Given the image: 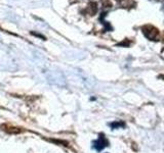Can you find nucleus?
Wrapping results in <instances>:
<instances>
[{
	"label": "nucleus",
	"instance_id": "obj_1",
	"mask_svg": "<svg viewBox=\"0 0 164 153\" xmlns=\"http://www.w3.org/2000/svg\"><path fill=\"white\" fill-rule=\"evenodd\" d=\"M143 33L145 34V36L147 37L148 39L153 41H157L159 40L160 38V34L159 31H158L157 28L153 26H145L143 28Z\"/></svg>",
	"mask_w": 164,
	"mask_h": 153
},
{
	"label": "nucleus",
	"instance_id": "obj_2",
	"mask_svg": "<svg viewBox=\"0 0 164 153\" xmlns=\"http://www.w3.org/2000/svg\"><path fill=\"white\" fill-rule=\"evenodd\" d=\"M92 146H93V148L95 149L96 151L100 152V151H102L104 148H106V147L109 146V141L107 140V138L105 137V135L102 134V133H100V134L98 135V140L93 141Z\"/></svg>",
	"mask_w": 164,
	"mask_h": 153
},
{
	"label": "nucleus",
	"instance_id": "obj_3",
	"mask_svg": "<svg viewBox=\"0 0 164 153\" xmlns=\"http://www.w3.org/2000/svg\"><path fill=\"white\" fill-rule=\"evenodd\" d=\"M0 128L3 131H5L8 134H20V133L23 132L22 129L20 128H16V126H7V124H1Z\"/></svg>",
	"mask_w": 164,
	"mask_h": 153
},
{
	"label": "nucleus",
	"instance_id": "obj_4",
	"mask_svg": "<svg viewBox=\"0 0 164 153\" xmlns=\"http://www.w3.org/2000/svg\"><path fill=\"white\" fill-rule=\"evenodd\" d=\"M110 126L115 130V129H119V128H124L125 126V122H111Z\"/></svg>",
	"mask_w": 164,
	"mask_h": 153
}]
</instances>
